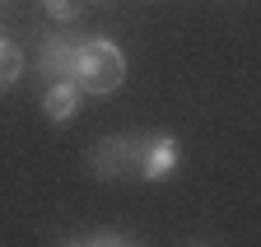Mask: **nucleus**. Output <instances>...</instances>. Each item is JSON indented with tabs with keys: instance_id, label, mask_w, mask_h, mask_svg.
<instances>
[{
	"instance_id": "nucleus-1",
	"label": "nucleus",
	"mask_w": 261,
	"mask_h": 247,
	"mask_svg": "<svg viewBox=\"0 0 261 247\" xmlns=\"http://www.w3.org/2000/svg\"><path fill=\"white\" fill-rule=\"evenodd\" d=\"M70 79L80 84V94H98V98L117 94V89L126 84V56H121V47H112L108 38L75 42V75Z\"/></svg>"
},
{
	"instance_id": "nucleus-2",
	"label": "nucleus",
	"mask_w": 261,
	"mask_h": 247,
	"mask_svg": "<svg viewBox=\"0 0 261 247\" xmlns=\"http://www.w3.org/2000/svg\"><path fill=\"white\" fill-rule=\"evenodd\" d=\"M177 163H182V145H177V135L159 131V135H145V140H140V159H136L140 177H149V182L173 177Z\"/></svg>"
},
{
	"instance_id": "nucleus-3",
	"label": "nucleus",
	"mask_w": 261,
	"mask_h": 247,
	"mask_svg": "<svg viewBox=\"0 0 261 247\" xmlns=\"http://www.w3.org/2000/svg\"><path fill=\"white\" fill-rule=\"evenodd\" d=\"M136 159H140V140H130V135L98 140V145H93V154H89V163H93V173H98V177H121V173L136 168Z\"/></svg>"
},
{
	"instance_id": "nucleus-4",
	"label": "nucleus",
	"mask_w": 261,
	"mask_h": 247,
	"mask_svg": "<svg viewBox=\"0 0 261 247\" xmlns=\"http://www.w3.org/2000/svg\"><path fill=\"white\" fill-rule=\"evenodd\" d=\"M38 70L56 84V79H70L75 75V42L70 38H47L38 51Z\"/></svg>"
},
{
	"instance_id": "nucleus-5",
	"label": "nucleus",
	"mask_w": 261,
	"mask_h": 247,
	"mask_svg": "<svg viewBox=\"0 0 261 247\" xmlns=\"http://www.w3.org/2000/svg\"><path fill=\"white\" fill-rule=\"evenodd\" d=\"M80 98H84V94H80L75 79H56V84L47 89V98H42V112L61 126V121H70V117L80 112Z\"/></svg>"
},
{
	"instance_id": "nucleus-6",
	"label": "nucleus",
	"mask_w": 261,
	"mask_h": 247,
	"mask_svg": "<svg viewBox=\"0 0 261 247\" xmlns=\"http://www.w3.org/2000/svg\"><path fill=\"white\" fill-rule=\"evenodd\" d=\"M19 75H23V51H19L14 42L0 38V94H5V89H14Z\"/></svg>"
},
{
	"instance_id": "nucleus-7",
	"label": "nucleus",
	"mask_w": 261,
	"mask_h": 247,
	"mask_svg": "<svg viewBox=\"0 0 261 247\" xmlns=\"http://www.w3.org/2000/svg\"><path fill=\"white\" fill-rule=\"evenodd\" d=\"M42 10L56 19V23H75L84 14V0H42Z\"/></svg>"
},
{
	"instance_id": "nucleus-8",
	"label": "nucleus",
	"mask_w": 261,
	"mask_h": 247,
	"mask_svg": "<svg viewBox=\"0 0 261 247\" xmlns=\"http://www.w3.org/2000/svg\"><path fill=\"white\" fill-rule=\"evenodd\" d=\"M84 247H136V242H130L126 233H93Z\"/></svg>"
},
{
	"instance_id": "nucleus-9",
	"label": "nucleus",
	"mask_w": 261,
	"mask_h": 247,
	"mask_svg": "<svg viewBox=\"0 0 261 247\" xmlns=\"http://www.w3.org/2000/svg\"><path fill=\"white\" fill-rule=\"evenodd\" d=\"M93 5H112V0H93Z\"/></svg>"
},
{
	"instance_id": "nucleus-10",
	"label": "nucleus",
	"mask_w": 261,
	"mask_h": 247,
	"mask_svg": "<svg viewBox=\"0 0 261 247\" xmlns=\"http://www.w3.org/2000/svg\"><path fill=\"white\" fill-rule=\"evenodd\" d=\"M70 247H84V242H70Z\"/></svg>"
}]
</instances>
